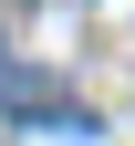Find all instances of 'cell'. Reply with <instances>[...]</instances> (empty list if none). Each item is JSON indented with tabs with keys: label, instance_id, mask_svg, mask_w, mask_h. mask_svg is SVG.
I'll return each instance as SVG.
<instances>
[]
</instances>
